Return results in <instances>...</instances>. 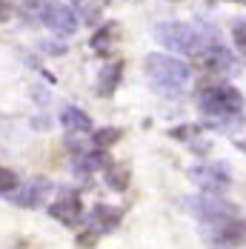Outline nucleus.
Segmentation results:
<instances>
[{
	"label": "nucleus",
	"instance_id": "f257e3e1",
	"mask_svg": "<svg viewBox=\"0 0 246 249\" xmlns=\"http://www.w3.org/2000/svg\"><path fill=\"white\" fill-rule=\"evenodd\" d=\"M197 109L212 124H241L244 121V95L232 83H212V86L200 89Z\"/></svg>",
	"mask_w": 246,
	"mask_h": 249
},
{
	"label": "nucleus",
	"instance_id": "4468645a",
	"mask_svg": "<svg viewBox=\"0 0 246 249\" xmlns=\"http://www.w3.org/2000/svg\"><path fill=\"white\" fill-rule=\"evenodd\" d=\"M60 126L66 132H72V135H80V132L92 129V118L83 109H77V106H63L60 109Z\"/></svg>",
	"mask_w": 246,
	"mask_h": 249
},
{
	"label": "nucleus",
	"instance_id": "423d86ee",
	"mask_svg": "<svg viewBox=\"0 0 246 249\" xmlns=\"http://www.w3.org/2000/svg\"><path fill=\"white\" fill-rule=\"evenodd\" d=\"M189 209L195 212L197 221L206 224V226L221 224V221H226V218H235V215H238V206L229 203V200H223L221 195H215V192L197 195L195 200H189Z\"/></svg>",
	"mask_w": 246,
	"mask_h": 249
},
{
	"label": "nucleus",
	"instance_id": "39448f33",
	"mask_svg": "<svg viewBox=\"0 0 246 249\" xmlns=\"http://www.w3.org/2000/svg\"><path fill=\"white\" fill-rule=\"evenodd\" d=\"M195 63H197V69L206 72V75H218V77L238 75V60L232 57V52L226 46H218V43L200 46L195 52Z\"/></svg>",
	"mask_w": 246,
	"mask_h": 249
},
{
	"label": "nucleus",
	"instance_id": "20e7f679",
	"mask_svg": "<svg viewBox=\"0 0 246 249\" xmlns=\"http://www.w3.org/2000/svg\"><path fill=\"white\" fill-rule=\"evenodd\" d=\"M206 244L212 249H241L246 247V218L235 215L221 224L206 226Z\"/></svg>",
	"mask_w": 246,
	"mask_h": 249
},
{
	"label": "nucleus",
	"instance_id": "f8f14e48",
	"mask_svg": "<svg viewBox=\"0 0 246 249\" xmlns=\"http://www.w3.org/2000/svg\"><path fill=\"white\" fill-rule=\"evenodd\" d=\"M121 218H123V209L109 206V203H98L92 209V215H89V224L95 226L92 232H112L115 226L121 224Z\"/></svg>",
	"mask_w": 246,
	"mask_h": 249
},
{
	"label": "nucleus",
	"instance_id": "5701e85b",
	"mask_svg": "<svg viewBox=\"0 0 246 249\" xmlns=\"http://www.w3.org/2000/svg\"><path fill=\"white\" fill-rule=\"evenodd\" d=\"M15 12H18V6H15L12 0H0V23L12 20V18H15Z\"/></svg>",
	"mask_w": 246,
	"mask_h": 249
},
{
	"label": "nucleus",
	"instance_id": "9b49d317",
	"mask_svg": "<svg viewBox=\"0 0 246 249\" xmlns=\"http://www.w3.org/2000/svg\"><path fill=\"white\" fill-rule=\"evenodd\" d=\"M109 166H112V160H109V155L103 149L80 152V155L74 158V175H77V178H92L95 172L109 169Z\"/></svg>",
	"mask_w": 246,
	"mask_h": 249
},
{
	"label": "nucleus",
	"instance_id": "0eeeda50",
	"mask_svg": "<svg viewBox=\"0 0 246 249\" xmlns=\"http://www.w3.org/2000/svg\"><path fill=\"white\" fill-rule=\"evenodd\" d=\"M189 178L203 192H215V195L232 186V175H229V169L223 163H200V166H192Z\"/></svg>",
	"mask_w": 246,
	"mask_h": 249
},
{
	"label": "nucleus",
	"instance_id": "393cba45",
	"mask_svg": "<svg viewBox=\"0 0 246 249\" xmlns=\"http://www.w3.org/2000/svg\"><path fill=\"white\" fill-rule=\"evenodd\" d=\"M238 3H246V0H238Z\"/></svg>",
	"mask_w": 246,
	"mask_h": 249
},
{
	"label": "nucleus",
	"instance_id": "a211bd4d",
	"mask_svg": "<svg viewBox=\"0 0 246 249\" xmlns=\"http://www.w3.org/2000/svg\"><path fill=\"white\" fill-rule=\"evenodd\" d=\"M46 6H49V0H23L20 3V15L26 18V23L37 26V23H43Z\"/></svg>",
	"mask_w": 246,
	"mask_h": 249
},
{
	"label": "nucleus",
	"instance_id": "2eb2a0df",
	"mask_svg": "<svg viewBox=\"0 0 246 249\" xmlns=\"http://www.w3.org/2000/svg\"><path fill=\"white\" fill-rule=\"evenodd\" d=\"M118 32H121L118 23H103L98 32L89 37V46H92L95 52H100V54H109V49L118 43Z\"/></svg>",
	"mask_w": 246,
	"mask_h": 249
},
{
	"label": "nucleus",
	"instance_id": "ddd939ff",
	"mask_svg": "<svg viewBox=\"0 0 246 249\" xmlns=\"http://www.w3.org/2000/svg\"><path fill=\"white\" fill-rule=\"evenodd\" d=\"M121 77H123V60H109L98 75V95L100 98L115 95V89L121 86Z\"/></svg>",
	"mask_w": 246,
	"mask_h": 249
},
{
	"label": "nucleus",
	"instance_id": "6e6552de",
	"mask_svg": "<svg viewBox=\"0 0 246 249\" xmlns=\"http://www.w3.org/2000/svg\"><path fill=\"white\" fill-rule=\"evenodd\" d=\"M49 189H52L49 178H32V180H26V183H18V186L9 192V200L18 203V206H23V209H35V206L43 203V198H46Z\"/></svg>",
	"mask_w": 246,
	"mask_h": 249
},
{
	"label": "nucleus",
	"instance_id": "b1692460",
	"mask_svg": "<svg viewBox=\"0 0 246 249\" xmlns=\"http://www.w3.org/2000/svg\"><path fill=\"white\" fill-rule=\"evenodd\" d=\"M95 241H98V232H83V235L77 238V247L89 249V247H95Z\"/></svg>",
	"mask_w": 246,
	"mask_h": 249
},
{
	"label": "nucleus",
	"instance_id": "aec40b11",
	"mask_svg": "<svg viewBox=\"0 0 246 249\" xmlns=\"http://www.w3.org/2000/svg\"><path fill=\"white\" fill-rule=\"evenodd\" d=\"M232 37H235V46L241 52V57L246 60V23L244 20H238V23L232 26Z\"/></svg>",
	"mask_w": 246,
	"mask_h": 249
},
{
	"label": "nucleus",
	"instance_id": "412c9836",
	"mask_svg": "<svg viewBox=\"0 0 246 249\" xmlns=\"http://www.w3.org/2000/svg\"><path fill=\"white\" fill-rule=\"evenodd\" d=\"M15 186H18V175L9 169H0V195H9Z\"/></svg>",
	"mask_w": 246,
	"mask_h": 249
},
{
	"label": "nucleus",
	"instance_id": "1a4fd4ad",
	"mask_svg": "<svg viewBox=\"0 0 246 249\" xmlns=\"http://www.w3.org/2000/svg\"><path fill=\"white\" fill-rule=\"evenodd\" d=\"M43 26L52 29L57 37H69L77 29V18H74L72 6H63V3H49L46 6V15H43Z\"/></svg>",
	"mask_w": 246,
	"mask_h": 249
},
{
	"label": "nucleus",
	"instance_id": "f03ea898",
	"mask_svg": "<svg viewBox=\"0 0 246 249\" xmlns=\"http://www.w3.org/2000/svg\"><path fill=\"white\" fill-rule=\"evenodd\" d=\"M143 69H146L155 92H160L166 98L183 95L186 86H189V80H192L189 66L183 60H177V57H169V54H149L146 60H143Z\"/></svg>",
	"mask_w": 246,
	"mask_h": 249
},
{
	"label": "nucleus",
	"instance_id": "7ed1b4c3",
	"mask_svg": "<svg viewBox=\"0 0 246 249\" xmlns=\"http://www.w3.org/2000/svg\"><path fill=\"white\" fill-rule=\"evenodd\" d=\"M155 37L175 54H195L203 46V35L195 26L177 23V20H166V23L155 26Z\"/></svg>",
	"mask_w": 246,
	"mask_h": 249
},
{
	"label": "nucleus",
	"instance_id": "dca6fc26",
	"mask_svg": "<svg viewBox=\"0 0 246 249\" xmlns=\"http://www.w3.org/2000/svg\"><path fill=\"white\" fill-rule=\"evenodd\" d=\"M72 12H77L74 18L83 20L86 26H95L100 20V3L98 0H72Z\"/></svg>",
	"mask_w": 246,
	"mask_h": 249
},
{
	"label": "nucleus",
	"instance_id": "9d476101",
	"mask_svg": "<svg viewBox=\"0 0 246 249\" xmlns=\"http://www.w3.org/2000/svg\"><path fill=\"white\" fill-rule=\"evenodd\" d=\"M49 215L54 221H60L63 226H77L83 221V203H80V198H77L74 192L66 189V192L60 195V200H54L49 206Z\"/></svg>",
	"mask_w": 246,
	"mask_h": 249
},
{
	"label": "nucleus",
	"instance_id": "f3484780",
	"mask_svg": "<svg viewBox=\"0 0 246 249\" xmlns=\"http://www.w3.org/2000/svg\"><path fill=\"white\" fill-rule=\"evenodd\" d=\"M121 138H123V132L118 129V126H103V129H98V132H92V146L106 152V149H112Z\"/></svg>",
	"mask_w": 246,
	"mask_h": 249
},
{
	"label": "nucleus",
	"instance_id": "4be33fe9",
	"mask_svg": "<svg viewBox=\"0 0 246 249\" xmlns=\"http://www.w3.org/2000/svg\"><path fill=\"white\" fill-rule=\"evenodd\" d=\"M200 129H203V126L186 124V126H180V129H172V132H169V135H172V138H180V141H189V138H192V135H197V132H200Z\"/></svg>",
	"mask_w": 246,
	"mask_h": 249
},
{
	"label": "nucleus",
	"instance_id": "6ab92c4d",
	"mask_svg": "<svg viewBox=\"0 0 246 249\" xmlns=\"http://www.w3.org/2000/svg\"><path fill=\"white\" fill-rule=\"evenodd\" d=\"M129 178H132V172L126 166H109L106 169V186L115 189V192H123L129 186Z\"/></svg>",
	"mask_w": 246,
	"mask_h": 249
}]
</instances>
